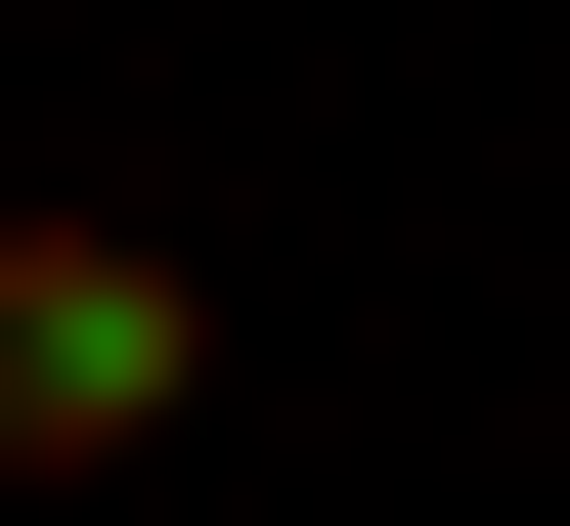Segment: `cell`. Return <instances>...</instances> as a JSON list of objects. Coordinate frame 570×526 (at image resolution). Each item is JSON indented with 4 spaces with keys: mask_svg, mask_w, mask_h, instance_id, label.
Returning <instances> with one entry per match:
<instances>
[{
    "mask_svg": "<svg viewBox=\"0 0 570 526\" xmlns=\"http://www.w3.org/2000/svg\"><path fill=\"white\" fill-rule=\"evenodd\" d=\"M219 395V307H176V220H0V483H132Z\"/></svg>",
    "mask_w": 570,
    "mask_h": 526,
    "instance_id": "1",
    "label": "cell"
}]
</instances>
